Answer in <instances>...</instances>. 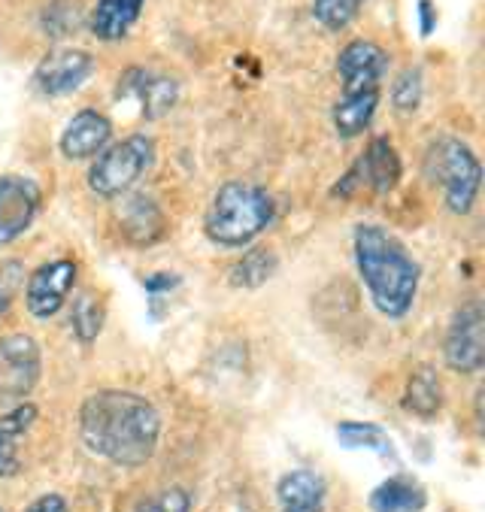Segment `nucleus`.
<instances>
[{
	"instance_id": "1",
	"label": "nucleus",
	"mask_w": 485,
	"mask_h": 512,
	"mask_svg": "<svg viewBox=\"0 0 485 512\" xmlns=\"http://www.w3.org/2000/svg\"><path fill=\"white\" fill-rule=\"evenodd\" d=\"M79 437L91 455L116 467H143L158 449L161 416L143 394L101 388L79 406Z\"/></svg>"
},
{
	"instance_id": "2",
	"label": "nucleus",
	"mask_w": 485,
	"mask_h": 512,
	"mask_svg": "<svg viewBox=\"0 0 485 512\" xmlns=\"http://www.w3.org/2000/svg\"><path fill=\"white\" fill-rule=\"evenodd\" d=\"M352 252L376 313L385 319H404L416 303L422 276L407 246L379 225H358Z\"/></svg>"
},
{
	"instance_id": "3",
	"label": "nucleus",
	"mask_w": 485,
	"mask_h": 512,
	"mask_svg": "<svg viewBox=\"0 0 485 512\" xmlns=\"http://www.w3.org/2000/svg\"><path fill=\"white\" fill-rule=\"evenodd\" d=\"M273 216H276V203L267 194V188L234 179L213 194L204 219V234L219 246L240 249L252 243L258 234H264Z\"/></svg>"
},
{
	"instance_id": "4",
	"label": "nucleus",
	"mask_w": 485,
	"mask_h": 512,
	"mask_svg": "<svg viewBox=\"0 0 485 512\" xmlns=\"http://www.w3.org/2000/svg\"><path fill=\"white\" fill-rule=\"evenodd\" d=\"M428 173L434 182L443 185L446 207L455 216H467L479 197V182H482V167L473 149L464 140L443 137L434 140L428 149Z\"/></svg>"
},
{
	"instance_id": "5",
	"label": "nucleus",
	"mask_w": 485,
	"mask_h": 512,
	"mask_svg": "<svg viewBox=\"0 0 485 512\" xmlns=\"http://www.w3.org/2000/svg\"><path fill=\"white\" fill-rule=\"evenodd\" d=\"M155 164V143L146 134H131L113 146H107L94 158L88 170V188L97 197H119L131 191L146 170Z\"/></svg>"
},
{
	"instance_id": "6",
	"label": "nucleus",
	"mask_w": 485,
	"mask_h": 512,
	"mask_svg": "<svg viewBox=\"0 0 485 512\" xmlns=\"http://www.w3.org/2000/svg\"><path fill=\"white\" fill-rule=\"evenodd\" d=\"M43 355L31 334L0 337V406L22 403L40 382Z\"/></svg>"
},
{
	"instance_id": "7",
	"label": "nucleus",
	"mask_w": 485,
	"mask_h": 512,
	"mask_svg": "<svg viewBox=\"0 0 485 512\" xmlns=\"http://www.w3.org/2000/svg\"><path fill=\"white\" fill-rule=\"evenodd\" d=\"M401 182V155L395 152L388 137H373L361 158L349 167V173L334 185V197H352L364 188L373 194H388L395 191Z\"/></svg>"
},
{
	"instance_id": "8",
	"label": "nucleus",
	"mask_w": 485,
	"mask_h": 512,
	"mask_svg": "<svg viewBox=\"0 0 485 512\" xmlns=\"http://www.w3.org/2000/svg\"><path fill=\"white\" fill-rule=\"evenodd\" d=\"M446 364L455 373H476L485 361V316H482V303L473 297L461 303L443 343Z\"/></svg>"
},
{
	"instance_id": "9",
	"label": "nucleus",
	"mask_w": 485,
	"mask_h": 512,
	"mask_svg": "<svg viewBox=\"0 0 485 512\" xmlns=\"http://www.w3.org/2000/svg\"><path fill=\"white\" fill-rule=\"evenodd\" d=\"M76 261L73 258H55L40 264L28 279H25V306L34 319H52L61 313L67 303L73 285H76Z\"/></svg>"
},
{
	"instance_id": "10",
	"label": "nucleus",
	"mask_w": 485,
	"mask_h": 512,
	"mask_svg": "<svg viewBox=\"0 0 485 512\" xmlns=\"http://www.w3.org/2000/svg\"><path fill=\"white\" fill-rule=\"evenodd\" d=\"M40 213V185L28 176H0V246L16 243Z\"/></svg>"
},
{
	"instance_id": "11",
	"label": "nucleus",
	"mask_w": 485,
	"mask_h": 512,
	"mask_svg": "<svg viewBox=\"0 0 485 512\" xmlns=\"http://www.w3.org/2000/svg\"><path fill=\"white\" fill-rule=\"evenodd\" d=\"M388 70V55L373 40H352L337 58V76L343 94H379V82Z\"/></svg>"
},
{
	"instance_id": "12",
	"label": "nucleus",
	"mask_w": 485,
	"mask_h": 512,
	"mask_svg": "<svg viewBox=\"0 0 485 512\" xmlns=\"http://www.w3.org/2000/svg\"><path fill=\"white\" fill-rule=\"evenodd\" d=\"M91 73H94V58L88 52H82V49H58V52H49L37 64L34 85L46 97H64V94L82 88Z\"/></svg>"
},
{
	"instance_id": "13",
	"label": "nucleus",
	"mask_w": 485,
	"mask_h": 512,
	"mask_svg": "<svg viewBox=\"0 0 485 512\" xmlns=\"http://www.w3.org/2000/svg\"><path fill=\"white\" fill-rule=\"evenodd\" d=\"M110 137H113V122L104 116V113H97V110H79L58 146H61V155L70 158V161H85V158H97L107 146H110Z\"/></svg>"
},
{
	"instance_id": "14",
	"label": "nucleus",
	"mask_w": 485,
	"mask_h": 512,
	"mask_svg": "<svg viewBox=\"0 0 485 512\" xmlns=\"http://www.w3.org/2000/svg\"><path fill=\"white\" fill-rule=\"evenodd\" d=\"M119 94L137 97L146 119H161L176 104L179 85L173 76H161V73H149L143 67H131L125 73V79L119 82Z\"/></svg>"
},
{
	"instance_id": "15",
	"label": "nucleus",
	"mask_w": 485,
	"mask_h": 512,
	"mask_svg": "<svg viewBox=\"0 0 485 512\" xmlns=\"http://www.w3.org/2000/svg\"><path fill=\"white\" fill-rule=\"evenodd\" d=\"M37 422V406L22 400L0 413V479L19 473V446Z\"/></svg>"
},
{
	"instance_id": "16",
	"label": "nucleus",
	"mask_w": 485,
	"mask_h": 512,
	"mask_svg": "<svg viewBox=\"0 0 485 512\" xmlns=\"http://www.w3.org/2000/svg\"><path fill=\"white\" fill-rule=\"evenodd\" d=\"M143 4L146 0H97L94 10H91V19H88V28L97 40H122L134 22L140 19L143 13Z\"/></svg>"
},
{
	"instance_id": "17",
	"label": "nucleus",
	"mask_w": 485,
	"mask_h": 512,
	"mask_svg": "<svg viewBox=\"0 0 485 512\" xmlns=\"http://www.w3.org/2000/svg\"><path fill=\"white\" fill-rule=\"evenodd\" d=\"M276 497L282 509H291V512H322L325 482L313 470H291L276 482Z\"/></svg>"
},
{
	"instance_id": "18",
	"label": "nucleus",
	"mask_w": 485,
	"mask_h": 512,
	"mask_svg": "<svg viewBox=\"0 0 485 512\" xmlns=\"http://www.w3.org/2000/svg\"><path fill=\"white\" fill-rule=\"evenodd\" d=\"M428 503L425 488L413 476H392L370 494L373 512H422Z\"/></svg>"
},
{
	"instance_id": "19",
	"label": "nucleus",
	"mask_w": 485,
	"mask_h": 512,
	"mask_svg": "<svg viewBox=\"0 0 485 512\" xmlns=\"http://www.w3.org/2000/svg\"><path fill=\"white\" fill-rule=\"evenodd\" d=\"M376 107H379V94H340V100L334 104V113H331L337 134L346 140L364 134L367 125L373 122Z\"/></svg>"
},
{
	"instance_id": "20",
	"label": "nucleus",
	"mask_w": 485,
	"mask_h": 512,
	"mask_svg": "<svg viewBox=\"0 0 485 512\" xmlns=\"http://www.w3.org/2000/svg\"><path fill=\"white\" fill-rule=\"evenodd\" d=\"M404 406L410 413L422 416V419H431L440 413L443 406V382L437 376L434 367H419L410 382H407V391H404Z\"/></svg>"
},
{
	"instance_id": "21",
	"label": "nucleus",
	"mask_w": 485,
	"mask_h": 512,
	"mask_svg": "<svg viewBox=\"0 0 485 512\" xmlns=\"http://www.w3.org/2000/svg\"><path fill=\"white\" fill-rule=\"evenodd\" d=\"M279 261L270 249H249L234 267H231V285L234 288H261L273 273H276Z\"/></svg>"
},
{
	"instance_id": "22",
	"label": "nucleus",
	"mask_w": 485,
	"mask_h": 512,
	"mask_svg": "<svg viewBox=\"0 0 485 512\" xmlns=\"http://www.w3.org/2000/svg\"><path fill=\"white\" fill-rule=\"evenodd\" d=\"M125 234L131 237V243H155L164 234L161 210L152 200L146 197L131 200V207L125 210Z\"/></svg>"
},
{
	"instance_id": "23",
	"label": "nucleus",
	"mask_w": 485,
	"mask_h": 512,
	"mask_svg": "<svg viewBox=\"0 0 485 512\" xmlns=\"http://www.w3.org/2000/svg\"><path fill=\"white\" fill-rule=\"evenodd\" d=\"M337 440L346 449H370V452L392 455V440H388V434L373 422H340Z\"/></svg>"
},
{
	"instance_id": "24",
	"label": "nucleus",
	"mask_w": 485,
	"mask_h": 512,
	"mask_svg": "<svg viewBox=\"0 0 485 512\" xmlns=\"http://www.w3.org/2000/svg\"><path fill=\"white\" fill-rule=\"evenodd\" d=\"M104 325V303L97 300L94 294H82L73 303V313H70V328L82 343H91L97 334H101Z\"/></svg>"
},
{
	"instance_id": "25",
	"label": "nucleus",
	"mask_w": 485,
	"mask_h": 512,
	"mask_svg": "<svg viewBox=\"0 0 485 512\" xmlns=\"http://www.w3.org/2000/svg\"><path fill=\"white\" fill-rule=\"evenodd\" d=\"M364 0H313V16L325 31H343L355 22Z\"/></svg>"
},
{
	"instance_id": "26",
	"label": "nucleus",
	"mask_w": 485,
	"mask_h": 512,
	"mask_svg": "<svg viewBox=\"0 0 485 512\" xmlns=\"http://www.w3.org/2000/svg\"><path fill=\"white\" fill-rule=\"evenodd\" d=\"M422 91H425V85H422V70H419V67H407V70L395 79V85H392V104H395V110H398V113H413V110H419V104H422Z\"/></svg>"
},
{
	"instance_id": "27",
	"label": "nucleus",
	"mask_w": 485,
	"mask_h": 512,
	"mask_svg": "<svg viewBox=\"0 0 485 512\" xmlns=\"http://www.w3.org/2000/svg\"><path fill=\"white\" fill-rule=\"evenodd\" d=\"M22 285H25V270L19 261L0 264V322H4L7 313L13 310V300H16Z\"/></svg>"
},
{
	"instance_id": "28",
	"label": "nucleus",
	"mask_w": 485,
	"mask_h": 512,
	"mask_svg": "<svg viewBox=\"0 0 485 512\" xmlns=\"http://www.w3.org/2000/svg\"><path fill=\"white\" fill-rule=\"evenodd\" d=\"M188 509H191V500L185 488H167L149 506V512H188Z\"/></svg>"
},
{
	"instance_id": "29",
	"label": "nucleus",
	"mask_w": 485,
	"mask_h": 512,
	"mask_svg": "<svg viewBox=\"0 0 485 512\" xmlns=\"http://www.w3.org/2000/svg\"><path fill=\"white\" fill-rule=\"evenodd\" d=\"M25 512H67V500L61 494H43Z\"/></svg>"
},
{
	"instance_id": "30",
	"label": "nucleus",
	"mask_w": 485,
	"mask_h": 512,
	"mask_svg": "<svg viewBox=\"0 0 485 512\" xmlns=\"http://www.w3.org/2000/svg\"><path fill=\"white\" fill-rule=\"evenodd\" d=\"M179 279L176 276H170V273H158V276H149L146 279V291H170V285H176Z\"/></svg>"
},
{
	"instance_id": "31",
	"label": "nucleus",
	"mask_w": 485,
	"mask_h": 512,
	"mask_svg": "<svg viewBox=\"0 0 485 512\" xmlns=\"http://www.w3.org/2000/svg\"><path fill=\"white\" fill-rule=\"evenodd\" d=\"M419 13H422V34H431L434 16H431V4H428V0H422V4H419Z\"/></svg>"
},
{
	"instance_id": "32",
	"label": "nucleus",
	"mask_w": 485,
	"mask_h": 512,
	"mask_svg": "<svg viewBox=\"0 0 485 512\" xmlns=\"http://www.w3.org/2000/svg\"><path fill=\"white\" fill-rule=\"evenodd\" d=\"M282 512H291V509H282Z\"/></svg>"
},
{
	"instance_id": "33",
	"label": "nucleus",
	"mask_w": 485,
	"mask_h": 512,
	"mask_svg": "<svg viewBox=\"0 0 485 512\" xmlns=\"http://www.w3.org/2000/svg\"><path fill=\"white\" fill-rule=\"evenodd\" d=\"M0 512H4V509H0Z\"/></svg>"
}]
</instances>
